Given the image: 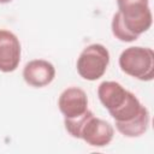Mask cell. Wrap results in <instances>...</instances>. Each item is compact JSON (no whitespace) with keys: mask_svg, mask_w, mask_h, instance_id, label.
<instances>
[{"mask_svg":"<svg viewBox=\"0 0 154 154\" xmlns=\"http://www.w3.org/2000/svg\"><path fill=\"white\" fill-rule=\"evenodd\" d=\"M58 107L63 113L64 119L78 118L88 111L87 93L81 88L70 87L60 94L58 99Z\"/></svg>","mask_w":154,"mask_h":154,"instance_id":"52a82bcc","label":"cell"},{"mask_svg":"<svg viewBox=\"0 0 154 154\" xmlns=\"http://www.w3.org/2000/svg\"><path fill=\"white\" fill-rule=\"evenodd\" d=\"M118 12L126 30L138 38V36L152 26L153 14L149 0H117Z\"/></svg>","mask_w":154,"mask_h":154,"instance_id":"3957f363","label":"cell"},{"mask_svg":"<svg viewBox=\"0 0 154 154\" xmlns=\"http://www.w3.org/2000/svg\"><path fill=\"white\" fill-rule=\"evenodd\" d=\"M120 70L140 81L154 78V52L148 47L132 46L125 48L119 55Z\"/></svg>","mask_w":154,"mask_h":154,"instance_id":"7a4b0ae2","label":"cell"},{"mask_svg":"<svg viewBox=\"0 0 154 154\" xmlns=\"http://www.w3.org/2000/svg\"><path fill=\"white\" fill-rule=\"evenodd\" d=\"M109 114L114 119L117 130L125 137H140L149 128V112L131 91L125 102Z\"/></svg>","mask_w":154,"mask_h":154,"instance_id":"6da1fadb","label":"cell"},{"mask_svg":"<svg viewBox=\"0 0 154 154\" xmlns=\"http://www.w3.org/2000/svg\"><path fill=\"white\" fill-rule=\"evenodd\" d=\"M113 126L108 122L95 117L94 113L90 111L81 126L78 138L83 140L87 144L91 147L101 148L109 144V142L113 140Z\"/></svg>","mask_w":154,"mask_h":154,"instance_id":"5b68a950","label":"cell"},{"mask_svg":"<svg viewBox=\"0 0 154 154\" xmlns=\"http://www.w3.org/2000/svg\"><path fill=\"white\" fill-rule=\"evenodd\" d=\"M22 47L18 37L10 30L0 29V71L13 72L20 61Z\"/></svg>","mask_w":154,"mask_h":154,"instance_id":"8992f818","label":"cell"},{"mask_svg":"<svg viewBox=\"0 0 154 154\" xmlns=\"http://www.w3.org/2000/svg\"><path fill=\"white\" fill-rule=\"evenodd\" d=\"M55 77V67L45 59H34L25 64L23 69V78L26 84L34 88H42L53 82Z\"/></svg>","mask_w":154,"mask_h":154,"instance_id":"ba28073f","label":"cell"},{"mask_svg":"<svg viewBox=\"0 0 154 154\" xmlns=\"http://www.w3.org/2000/svg\"><path fill=\"white\" fill-rule=\"evenodd\" d=\"M109 64V52L101 43H93L85 47L77 59V72L87 81L101 78Z\"/></svg>","mask_w":154,"mask_h":154,"instance_id":"277c9868","label":"cell"},{"mask_svg":"<svg viewBox=\"0 0 154 154\" xmlns=\"http://www.w3.org/2000/svg\"><path fill=\"white\" fill-rule=\"evenodd\" d=\"M129 90L114 81H105L97 88V96L103 107L109 112L119 108L126 100Z\"/></svg>","mask_w":154,"mask_h":154,"instance_id":"9c48e42d","label":"cell"},{"mask_svg":"<svg viewBox=\"0 0 154 154\" xmlns=\"http://www.w3.org/2000/svg\"><path fill=\"white\" fill-rule=\"evenodd\" d=\"M12 0H0V4H7V2H11Z\"/></svg>","mask_w":154,"mask_h":154,"instance_id":"8fae6325","label":"cell"},{"mask_svg":"<svg viewBox=\"0 0 154 154\" xmlns=\"http://www.w3.org/2000/svg\"><path fill=\"white\" fill-rule=\"evenodd\" d=\"M111 28H112V34L114 35V37L118 38V40L122 41V42H132V41H136V40H137V38H136L135 36H132V35L126 30V28L124 26L119 12H116V13L113 14L112 23H111Z\"/></svg>","mask_w":154,"mask_h":154,"instance_id":"30bf717a","label":"cell"}]
</instances>
